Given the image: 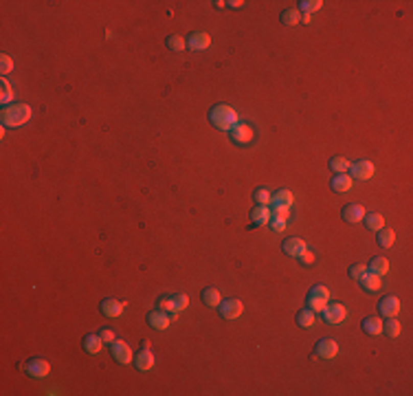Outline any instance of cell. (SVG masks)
<instances>
[{"mask_svg":"<svg viewBox=\"0 0 413 396\" xmlns=\"http://www.w3.org/2000/svg\"><path fill=\"white\" fill-rule=\"evenodd\" d=\"M365 271H367V267H365V264H352V267H350V275L354 277V280H358V277L363 275Z\"/></svg>","mask_w":413,"mask_h":396,"instance_id":"40","label":"cell"},{"mask_svg":"<svg viewBox=\"0 0 413 396\" xmlns=\"http://www.w3.org/2000/svg\"><path fill=\"white\" fill-rule=\"evenodd\" d=\"M253 201H255L257 205H268V203L272 201V194L268 192L266 187H257L255 192H253Z\"/></svg>","mask_w":413,"mask_h":396,"instance_id":"34","label":"cell"},{"mask_svg":"<svg viewBox=\"0 0 413 396\" xmlns=\"http://www.w3.org/2000/svg\"><path fill=\"white\" fill-rule=\"evenodd\" d=\"M365 214H367V211H365V207H363V205H345V207H343V211H341V216H343V220H345V223H360V220H363L365 218Z\"/></svg>","mask_w":413,"mask_h":396,"instance_id":"14","label":"cell"},{"mask_svg":"<svg viewBox=\"0 0 413 396\" xmlns=\"http://www.w3.org/2000/svg\"><path fill=\"white\" fill-rule=\"evenodd\" d=\"M110 355H112V359L114 361H119V363H130L132 359H134L132 348L121 339H114L112 343H110Z\"/></svg>","mask_w":413,"mask_h":396,"instance_id":"8","label":"cell"},{"mask_svg":"<svg viewBox=\"0 0 413 396\" xmlns=\"http://www.w3.org/2000/svg\"><path fill=\"white\" fill-rule=\"evenodd\" d=\"M228 135H231V141H233V143H238V145H246V143L253 141L255 132H253V128H250L248 123H238L235 128L228 130Z\"/></svg>","mask_w":413,"mask_h":396,"instance_id":"9","label":"cell"},{"mask_svg":"<svg viewBox=\"0 0 413 396\" xmlns=\"http://www.w3.org/2000/svg\"><path fill=\"white\" fill-rule=\"evenodd\" d=\"M167 49H172V51H185V49H187V40L180 38V35H169V38H167Z\"/></svg>","mask_w":413,"mask_h":396,"instance_id":"35","label":"cell"},{"mask_svg":"<svg viewBox=\"0 0 413 396\" xmlns=\"http://www.w3.org/2000/svg\"><path fill=\"white\" fill-rule=\"evenodd\" d=\"M363 220H365L367 229H372V231H378L385 227V216H380V214H365Z\"/></svg>","mask_w":413,"mask_h":396,"instance_id":"30","label":"cell"},{"mask_svg":"<svg viewBox=\"0 0 413 396\" xmlns=\"http://www.w3.org/2000/svg\"><path fill=\"white\" fill-rule=\"evenodd\" d=\"M0 86H3V97H0V99H3V104L7 106V104H9V101H11V97H13V93H11V84L7 82L5 77H3V82H0Z\"/></svg>","mask_w":413,"mask_h":396,"instance_id":"37","label":"cell"},{"mask_svg":"<svg viewBox=\"0 0 413 396\" xmlns=\"http://www.w3.org/2000/svg\"><path fill=\"white\" fill-rule=\"evenodd\" d=\"M270 216L272 218H282V220H290V209H279V207H275L270 211Z\"/></svg>","mask_w":413,"mask_h":396,"instance_id":"42","label":"cell"},{"mask_svg":"<svg viewBox=\"0 0 413 396\" xmlns=\"http://www.w3.org/2000/svg\"><path fill=\"white\" fill-rule=\"evenodd\" d=\"M49 372H51V365H49V361H44V359H31V361L27 363V374H31L35 379L47 377Z\"/></svg>","mask_w":413,"mask_h":396,"instance_id":"16","label":"cell"},{"mask_svg":"<svg viewBox=\"0 0 413 396\" xmlns=\"http://www.w3.org/2000/svg\"><path fill=\"white\" fill-rule=\"evenodd\" d=\"M123 311H125V304L119 302V299H114V297H108V299H103L101 302V313L106 315V317H110V319L121 317Z\"/></svg>","mask_w":413,"mask_h":396,"instance_id":"12","label":"cell"},{"mask_svg":"<svg viewBox=\"0 0 413 396\" xmlns=\"http://www.w3.org/2000/svg\"><path fill=\"white\" fill-rule=\"evenodd\" d=\"M209 121L218 130H231L240 123V115H238V110L231 108L228 104H216L209 110Z\"/></svg>","mask_w":413,"mask_h":396,"instance_id":"1","label":"cell"},{"mask_svg":"<svg viewBox=\"0 0 413 396\" xmlns=\"http://www.w3.org/2000/svg\"><path fill=\"white\" fill-rule=\"evenodd\" d=\"M367 271H372V273H376V275H387L389 273V260L387 258H382V255H378V258H374L372 262H370V267H367Z\"/></svg>","mask_w":413,"mask_h":396,"instance_id":"23","label":"cell"},{"mask_svg":"<svg viewBox=\"0 0 413 396\" xmlns=\"http://www.w3.org/2000/svg\"><path fill=\"white\" fill-rule=\"evenodd\" d=\"M200 299H202V304H206V306H218L220 302H222V295H220L218 289H204L200 293Z\"/></svg>","mask_w":413,"mask_h":396,"instance_id":"27","label":"cell"},{"mask_svg":"<svg viewBox=\"0 0 413 396\" xmlns=\"http://www.w3.org/2000/svg\"><path fill=\"white\" fill-rule=\"evenodd\" d=\"M314 321H316L314 311H310V308H304V311L297 313V324H299L301 328H312Z\"/></svg>","mask_w":413,"mask_h":396,"instance_id":"28","label":"cell"},{"mask_svg":"<svg viewBox=\"0 0 413 396\" xmlns=\"http://www.w3.org/2000/svg\"><path fill=\"white\" fill-rule=\"evenodd\" d=\"M218 313L220 317L224 319H238L242 313H244V304L240 299H224V302L218 304Z\"/></svg>","mask_w":413,"mask_h":396,"instance_id":"5","label":"cell"},{"mask_svg":"<svg viewBox=\"0 0 413 396\" xmlns=\"http://www.w3.org/2000/svg\"><path fill=\"white\" fill-rule=\"evenodd\" d=\"M282 249H284V253H286V255H292V258H299V255L304 253L308 247H306V242L301 240V238H294V236H290V238H286V240H284Z\"/></svg>","mask_w":413,"mask_h":396,"instance_id":"15","label":"cell"},{"mask_svg":"<svg viewBox=\"0 0 413 396\" xmlns=\"http://www.w3.org/2000/svg\"><path fill=\"white\" fill-rule=\"evenodd\" d=\"M382 333H385L389 339H394V337H398L402 333V326L400 321H398L396 317H387V321H382Z\"/></svg>","mask_w":413,"mask_h":396,"instance_id":"24","label":"cell"},{"mask_svg":"<svg viewBox=\"0 0 413 396\" xmlns=\"http://www.w3.org/2000/svg\"><path fill=\"white\" fill-rule=\"evenodd\" d=\"M360 286H363L365 291H370V293H374V291H378L380 286H382V280H380V275H376V273H372V271H365L363 275L356 280Z\"/></svg>","mask_w":413,"mask_h":396,"instance_id":"17","label":"cell"},{"mask_svg":"<svg viewBox=\"0 0 413 396\" xmlns=\"http://www.w3.org/2000/svg\"><path fill=\"white\" fill-rule=\"evenodd\" d=\"M299 260L304 262V264H312V262H314L316 258H314V253H312V251H308V249H306V251L299 255Z\"/></svg>","mask_w":413,"mask_h":396,"instance_id":"43","label":"cell"},{"mask_svg":"<svg viewBox=\"0 0 413 396\" xmlns=\"http://www.w3.org/2000/svg\"><path fill=\"white\" fill-rule=\"evenodd\" d=\"M321 7H323L321 0H301V3H299V11L301 13H310V16H312V13L319 11Z\"/></svg>","mask_w":413,"mask_h":396,"instance_id":"33","label":"cell"},{"mask_svg":"<svg viewBox=\"0 0 413 396\" xmlns=\"http://www.w3.org/2000/svg\"><path fill=\"white\" fill-rule=\"evenodd\" d=\"M378 311H380L382 317H396V315L400 313V299H398L396 295L382 297L378 302Z\"/></svg>","mask_w":413,"mask_h":396,"instance_id":"10","label":"cell"},{"mask_svg":"<svg viewBox=\"0 0 413 396\" xmlns=\"http://www.w3.org/2000/svg\"><path fill=\"white\" fill-rule=\"evenodd\" d=\"M268 225H270V229H272V231H284V229H286V225H288V220L272 218V216H270V223H268Z\"/></svg>","mask_w":413,"mask_h":396,"instance_id":"39","label":"cell"},{"mask_svg":"<svg viewBox=\"0 0 413 396\" xmlns=\"http://www.w3.org/2000/svg\"><path fill=\"white\" fill-rule=\"evenodd\" d=\"M174 302H176V306H178V311H185V308L189 306V297L182 295V293H174Z\"/></svg>","mask_w":413,"mask_h":396,"instance_id":"38","label":"cell"},{"mask_svg":"<svg viewBox=\"0 0 413 396\" xmlns=\"http://www.w3.org/2000/svg\"><path fill=\"white\" fill-rule=\"evenodd\" d=\"M99 337L103 339V343H112V341L117 339L114 333H112V330H110V328H101V330H99Z\"/></svg>","mask_w":413,"mask_h":396,"instance_id":"41","label":"cell"},{"mask_svg":"<svg viewBox=\"0 0 413 396\" xmlns=\"http://www.w3.org/2000/svg\"><path fill=\"white\" fill-rule=\"evenodd\" d=\"M292 201H294V196L288 192V189H279L277 194H272V205L275 207H279V209H290L292 207Z\"/></svg>","mask_w":413,"mask_h":396,"instance_id":"20","label":"cell"},{"mask_svg":"<svg viewBox=\"0 0 413 396\" xmlns=\"http://www.w3.org/2000/svg\"><path fill=\"white\" fill-rule=\"evenodd\" d=\"M13 71V60L9 55H0V75H9Z\"/></svg>","mask_w":413,"mask_h":396,"instance_id":"36","label":"cell"},{"mask_svg":"<svg viewBox=\"0 0 413 396\" xmlns=\"http://www.w3.org/2000/svg\"><path fill=\"white\" fill-rule=\"evenodd\" d=\"M360 328H363V333H367V335H380L382 333V319L380 317H367L363 324H360Z\"/></svg>","mask_w":413,"mask_h":396,"instance_id":"25","label":"cell"},{"mask_svg":"<svg viewBox=\"0 0 413 396\" xmlns=\"http://www.w3.org/2000/svg\"><path fill=\"white\" fill-rule=\"evenodd\" d=\"M226 7H233V9H238V7H242L244 3H240V0H231V3H224Z\"/></svg>","mask_w":413,"mask_h":396,"instance_id":"45","label":"cell"},{"mask_svg":"<svg viewBox=\"0 0 413 396\" xmlns=\"http://www.w3.org/2000/svg\"><path fill=\"white\" fill-rule=\"evenodd\" d=\"M301 22H304V25H310V22H312V16H310V13H301Z\"/></svg>","mask_w":413,"mask_h":396,"instance_id":"44","label":"cell"},{"mask_svg":"<svg viewBox=\"0 0 413 396\" xmlns=\"http://www.w3.org/2000/svg\"><path fill=\"white\" fill-rule=\"evenodd\" d=\"M250 220H253V225H268L270 223V209L266 205H255L253 211H250Z\"/></svg>","mask_w":413,"mask_h":396,"instance_id":"19","label":"cell"},{"mask_svg":"<svg viewBox=\"0 0 413 396\" xmlns=\"http://www.w3.org/2000/svg\"><path fill=\"white\" fill-rule=\"evenodd\" d=\"M314 352H316V357H321V359H334L338 355V343L334 339H330V337H326V339H321L314 346Z\"/></svg>","mask_w":413,"mask_h":396,"instance_id":"11","label":"cell"},{"mask_svg":"<svg viewBox=\"0 0 413 396\" xmlns=\"http://www.w3.org/2000/svg\"><path fill=\"white\" fill-rule=\"evenodd\" d=\"M82 343H84V350L88 352V355H97V352L103 348V339L99 337V333L97 335H86Z\"/></svg>","mask_w":413,"mask_h":396,"instance_id":"22","label":"cell"},{"mask_svg":"<svg viewBox=\"0 0 413 396\" xmlns=\"http://www.w3.org/2000/svg\"><path fill=\"white\" fill-rule=\"evenodd\" d=\"M176 319V315L172 313H165V311H150L147 313V326L154 328V330H167L169 324Z\"/></svg>","mask_w":413,"mask_h":396,"instance_id":"4","label":"cell"},{"mask_svg":"<svg viewBox=\"0 0 413 396\" xmlns=\"http://www.w3.org/2000/svg\"><path fill=\"white\" fill-rule=\"evenodd\" d=\"M321 313H323V319H326L328 324H341V321L348 317V308H345L343 304H338V302L328 304Z\"/></svg>","mask_w":413,"mask_h":396,"instance_id":"7","label":"cell"},{"mask_svg":"<svg viewBox=\"0 0 413 396\" xmlns=\"http://www.w3.org/2000/svg\"><path fill=\"white\" fill-rule=\"evenodd\" d=\"M158 308H160V311H165V313H172V315H178L180 313L178 306H176V302H174V295L158 297Z\"/></svg>","mask_w":413,"mask_h":396,"instance_id":"31","label":"cell"},{"mask_svg":"<svg viewBox=\"0 0 413 396\" xmlns=\"http://www.w3.org/2000/svg\"><path fill=\"white\" fill-rule=\"evenodd\" d=\"M154 352H150V350H141L136 355V359H134V363H136V368L139 370H143V372H147V370H152L154 368Z\"/></svg>","mask_w":413,"mask_h":396,"instance_id":"21","label":"cell"},{"mask_svg":"<svg viewBox=\"0 0 413 396\" xmlns=\"http://www.w3.org/2000/svg\"><path fill=\"white\" fill-rule=\"evenodd\" d=\"M376 240H378L380 247H392L396 242V231L389 229V227H382V229H378V236H376Z\"/></svg>","mask_w":413,"mask_h":396,"instance_id":"26","label":"cell"},{"mask_svg":"<svg viewBox=\"0 0 413 396\" xmlns=\"http://www.w3.org/2000/svg\"><path fill=\"white\" fill-rule=\"evenodd\" d=\"M348 174L352 176V179H356V181H370L372 176H374V163H372V161H367V159L356 161V163L350 165V172Z\"/></svg>","mask_w":413,"mask_h":396,"instance_id":"6","label":"cell"},{"mask_svg":"<svg viewBox=\"0 0 413 396\" xmlns=\"http://www.w3.org/2000/svg\"><path fill=\"white\" fill-rule=\"evenodd\" d=\"M328 302H330V291L326 289V286L316 284V286L310 289V293H308V308L310 311L321 313L323 308L328 306Z\"/></svg>","mask_w":413,"mask_h":396,"instance_id":"3","label":"cell"},{"mask_svg":"<svg viewBox=\"0 0 413 396\" xmlns=\"http://www.w3.org/2000/svg\"><path fill=\"white\" fill-rule=\"evenodd\" d=\"M209 44H211V35L204 31H196L187 38L189 51H204V49H209Z\"/></svg>","mask_w":413,"mask_h":396,"instance_id":"13","label":"cell"},{"mask_svg":"<svg viewBox=\"0 0 413 396\" xmlns=\"http://www.w3.org/2000/svg\"><path fill=\"white\" fill-rule=\"evenodd\" d=\"M350 161L345 159V157H332L330 159V170H334L336 174H345V172H350Z\"/></svg>","mask_w":413,"mask_h":396,"instance_id":"29","label":"cell"},{"mask_svg":"<svg viewBox=\"0 0 413 396\" xmlns=\"http://www.w3.org/2000/svg\"><path fill=\"white\" fill-rule=\"evenodd\" d=\"M282 22L284 25H288V27H294V25H299L301 22V11L299 9H286V11H282Z\"/></svg>","mask_w":413,"mask_h":396,"instance_id":"32","label":"cell"},{"mask_svg":"<svg viewBox=\"0 0 413 396\" xmlns=\"http://www.w3.org/2000/svg\"><path fill=\"white\" fill-rule=\"evenodd\" d=\"M330 185H332V189H334V192H350L352 185H354V179H352L348 172H345V174H336L334 179L330 181Z\"/></svg>","mask_w":413,"mask_h":396,"instance_id":"18","label":"cell"},{"mask_svg":"<svg viewBox=\"0 0 413 396\" xmlns=\"http://www.w3.org/2000/svg\"><path fill=\"white\" fill-rule=\"evenodd\" d=\"M31 115H33V110H31V106H27V104H13V106H5V110H3V126L5 128H20V126H25V123L31 119Z\"/></svg>","mask_w":413,"mask_h":396,"instance_id":"2","label":"cell"}]
</instances>
